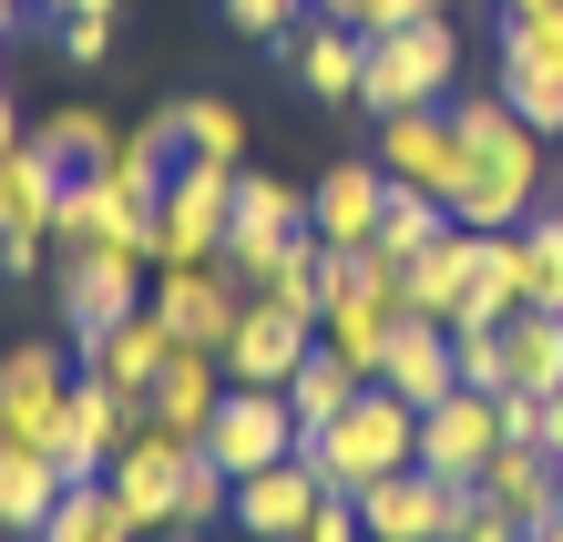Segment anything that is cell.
Segmentation results:
<instances>
[{"label":"cell","mask_w":563,"mask_h":542,"mask_svg":"<svg viewBox=\"0 0 563 542\" xmlns=\"http://www.w3.org/2000/svg\"><path fill=\"white\" fill-rule=\"evenodd\" d=\"M451 123H461L451 215H461V225H522V215L543 206V144H553V133H533L503 92H461Z\"/></svg>","instance_id":"1"},{"label":"cell","mask_w":563,"mask_h":542,"mask_svg":"<svg viewBox=\"0 0 563 542\" xmlns=\"http://www.w3.org/2000/svg\"><path fill=\"white\" fill-rule=\"evenodd\" d=\"M297 451H308V471H318L328 491H369L379 471H410V461H420V410H410L400 389H379V379H369L328 430L297 440Z\"/></svg>","instance_id":"2"},{"label":"cell","mask_w":563,"mask_h":542,"mask_svg":"<svg viewBox=\"0 0 563 542\" xmlns=\"http://www.w3.org/2000/svg\"><path fill=\"white\" fill-rule=\"evenodd\" d=\"M461 82V42L451 21H400V31H369V73H358V103L369 113H420Z\"/></svg>","instance_id":"3"},{"label":"cell","mask_w":563,"mask_h":542,"mask_svg":"<svg viewBox=\"0 0 563 542\" xmlns=\"http://www.w3.org/2000/svg\"><path fill=\"white\" fill-rule=\"evenodd\" d=\"M297 235H308V185L287 175H246L236 164V215H225V277H236L246 297L277 277V266L297 256Z\"/></svg>","instance_id":"4"},{"label":"cell","mask_w":563,"mask_h":542,"mask_svg":"<svg viewBox=\"0 0 563 542\" xmlns=\"http://www.w3.org/2000/svg\"><path fill=\"white\" fill-rule=\"evenodd\" d=\"M225 215H236V164H185V175L154 195V266L225 256Z\"/></svg>","instance_id":"5"},{"label":"cell","mask_w":563,"mask_h":542,"mask_svg":"<svg viewBox=\"0 0 563 542\" xmlns=\"http://www.w3.org/2000/svg\"><path fill=\"white\" fill-rule=\"evenodd\" d=\"M52 256H144L154 266V206H134L123 185H62L52 206Z\"/></svg>","instance_id":"6"},{"label":"cell","mask_w":563,"mask_h":542,"mask_svg":"<svg viewBox=\"0 0 563 542\" xmlns=\"http://www.w3.org/2000/svg\"><path fill=\"white\" fill-rule=\"evenodd\" d=\"M358 522H369V542H451L461 501H472V482H441V471H379L369 491H349Z\"/></svg>","instance_id":"7"},{"label":"cell","mask_w":563,"mask_h":542,"mask_svg":"<svg viewBox=\"0 0 563 542\" xmlns=\"http://www.w3.org/2000/svg\"><path fill=\"white\" fill-rule=\"evenodd\" d=\"M503 389H441L420 410V471H441V482H482V461L503 451Z\"/></svg>","instance_id":"8"},{"label":"cell","mask_w":563,"mask_h":542,"mask_svg":"<svg viewBox=\"0 0 563 542\" xmlns=\"http://www.w3.org/2000/svg\"><path fill=\"white\" fill-rule=\"evenodd\" d=\"M185 451H195V440H175V430L134 420V430H123V451L103 461V482H113V501H123V522H134L144 542L175 522V471H185Z\"/></svg>","instance_id":"9"},{"label":"cell","mask_w":563,"mask_h":542,"mask_svg":"<svg viewBox=\"0 0 563 542\" xmlns=\"http://www.w3.org/2000/svg\"><path fill=\"white\" fill-rule=\"evenodd\" d=\"M123 430H134V399H123L103 368H73V389H62V420H52V461H62V482L103 471V461L123 451Z\"/></svg>","instance_id":"10"},{"label":"cell","mask_w":563,"mask_h":542,"mask_svg":"<svg viewBox=\"0 0 563 542\" xmlns=\"http://www.w3.org/2000/svg\"><path fill=\"white\" fill-rule=\"evenodd\" d=\"M246 287L225 277V256H195V266H154V318L175 328V349H225Z\"/></svg>","instance_id":"11"},{"label":"cell","mask_w":563,"mask_h":542,"mask_svg":"<svg viewBox=\"0 0 563 542\" xmlns=\"http://www.w3.org/2000/svg\"><path fill=\"white\" fill-rule=\"evenodd\" d=\"M206 451L236 471H267V461H287L297 451V410H287V389H236L225 379V399H216V420H206Z\"/></svg>","instance_id":"12"},{"label":"cell","mask_w":563,"mask_h":542,"mask_svg":"<svg viewBox=\"0 0 563 542\" xmlns=\"http://www.w3.org/2000/svg\"><path fill=\"white\" fill-rule=\"evenodd\" d=\"M379 175L451 206V185H461V123H451L441 103H420V113H379Z\"/></svg>","instance_id":"13"},{"label":"cell","mask_w":563,"mask_h":542,"mask_svg":"<svg viewBox=\"0 0 563 542\" xmlns=\"http://www.w3.org/2000/svg\"><path fill=\"white\" fill-rule=\"evenodd\" d=\"M144 308V256H62V338L92 349Z\"/></svg>","instance_id":"14"},{"label":"cell","mask_w":563,"mask_h":542,"mask_svg":"<svg viewBox=\"0 0 563 542\" xmlns=\"http://www.w3.org/2000/svg\"><path fill=\"white\" fill-rule=\"evenodd\" d=\"M308 349H318V328H308V318H287L277 297H246L216 358H225V379H236V389H287V368L308 358Z\"/></svg>","instance_id":"15"},{"label":"cell","mask_w":563,"mask_h":542,"mask_svg":"<svg viewBox=\"0 0 563 542\" xmlns=\"http://www.w3.org/2000/svg\"><path fill=\"white\" fill-rule=\"evenodd\" d=\"M62 389H73L62 349H52V338H21V349L0 358V440H21V451H52Z\"/></svg>","instance_id":"16"},{"label":"cell","mask_w":563,"mask_h":542,"mask_svg":"<svg viewBox=\"0 0 563 542\" xmlns=\"http://www.w3.org/2000/svg\"><path fill=\"white\" fill-rule=\"evenodd\" d=\"M318 501H328V482L308 471V451H287V461H267V471H246V482H236V532L297 542V532L318 522Z\"/></svg>","instance_id":"17"},{"label":"cell","mask_w":563,"mask_h":542,"mask_svg":"<svg viewBox=\"0 0 563 542\" xmlns=\"http://www.w3.org/2000/svg\"><path fill=\"white\" fill-rule=\"evenodd\" d=\"M216 399H225V358L216 349H175L154 368V389L134 399V420H154V430H175V440H206V420H216Z\"/></svg>","instance_id":"18"},{"label":"cell","mask_w":563,"mask_h":542,"mask_svg":"<svg viewBox=\"0 0 563 542\" xmlns=\"http://www.w3.org/2000/svg\"><path fill=\"white\" fill-rule=\"evenodd\" d=\"M277 62L318 92V103H358V73H369V31H349V21H318V11H308V31H277Z\"/></svg>","instance_id":"19"},{"label":"cell","mask_w":563,"mask_h":542,"mask_svg":"<svg viewBox=\"0 0 563 542\" xmlns=\"http://www.w3.org/2000/svg\"><path fill=\"white\" fill-rule=\"evenodd\" d=\"M472 491L492 501V512H512L522 532H533V522L563 512V461L543 451V440H503V451L482 461V482H472Z\"/></svg>","instance_id":"20"},{"label":"cell","mask_w":563,"mask_h":542,"mask_svg":"<svg viewBox=\"0 0 563 542\" xmlns=\"http://www.w3.org/2000/svg\"><path fill=\"white\" fill-rule=\"evenodd\" d=\"M379 206H389L379 154L369 164H328V175L308 185V235H328V246H369V235H379Z\"/></svg>","instance_id":"21"},{"label":"cell","mask_w":563,"mask_h":542,"mask_svg":"<svg viewBox=\"0 0 563 542\" xmlns=\"http://www.w3.org/2000/svg\"><path fill=\"white\" fill-rule=\"evenodd\" d=\"M379 389H400L410 410H430L441 389H461V358H451V328L441 318H400L379 349Z\"/></svg>","instance_id":"22"},{"label":"cell","mask_w":563,"mask_h":542,"mask_svg":"<svg viewBox=\"0 0 563 542\" xmlns=\"http://www.w3.org/2000/svg\"><path fill=\"white\" fill-rule=\"evenodd\" d=\"M164 358H175V328H164V318H154V297H144V308H134V318H123L113 338H92V349H82V368H103V379H113L123 399H144Z\"/></svg>","instance_id":"23"},{"label":"cell","mask_w":563,"mask_h":542,"mask_svg":"<svg viewBox=\"0 0 563 542\" xmlns=\"http://www.w3.org/2000/svg\"><path fill=\"white\" fill-rule=\"evenodd\" d=\"M113 144H123V133H113L103 113H92V103H62L42 133H31V154H42L62 185H92V175H113Z\"/></svg>","instance_id":"24"},{"label":"cell","mask_w":563,"mask_h":542,"mask_svg":"<svg viewBox=\"0 0 563 542\" xmlns=\"http://www.w3.org/2000/svg\"><path fill=\"white\" fill-rule=\"evenodd\" d=\"M175 175H185V133H175V103H164V113H144V123L113 144V175H103V185H123L134 206H154Z\"/></svg>","instance_id":"25"},{"label":"cell","mask_w":563,"mask_h":542,"mask_svg":"<svg viewBox=\"0 0 563 542\" xmlns=\"http://www.w3.org/2000/svg\"><path fill=\"white\" fill-rule=\"evenodd\" d=\"M52 501H62V461L52 451H21V440H0V532H42L52 522Z\"/></svg>","instance_id":"26"},{"label":"cell","mask_w":563,"mask_h":542,"mask_svg":"<svg viewBox=\"0 0 563 542\" xmlns=\"http://www.w3.org/2000/svg\"><path fill=\"white\" fill-rule=\"evenodd\" d=\"M503 389H563V308L503 318Z\"/></svg>","instance_id":"27"},{"label":"cell","mask_w":563,"mask_h":542,"mask_svg":"<svg viewBox=\"0 0 563 542\" xmlns=\"http://www.w3.org/2000/svg\"><path fill=\"white\" fill-rule=\"evenodd\" d=\"M522 308V266H512V225H472V287H461V318L503 328ZM451 318V328H461Z\"/></svg>","instance_id":"28"},{"label":"cell","mask_w":563,"mask_h":542,"mask_svg":"<svg viewBox=\"0 0 563 542\" xmlns=\"http://www.w3.org/2000/svg\"><path fill=\"white\" fill-rule=\"evenodd\" d=\"M31 542H144V532L123 522V501H113V482H103V471H82V482H62L52 522L31 532Z\"/></svg>","instance_id":"29"},{"label":"cell","mask_w":563,"mask_h":542,"mask_svg":"<svg viewBox=\"0 0 563 542\" xmlns=\"http://www.w3.org/2000/svg\"><path fill=\"white\" fill-rule=\"evenodd\" d=\"M358 389H369V379H358V368H349L339 349H308V358L287 368V410H297V440H308V430H328V420H339Z\"/></svg>","instance_id":"30"},{"label":"cell","mask_w":563,"mask_h":542,"mask_svg":"<svg viewBox=\"0 0 563 542\" xmlns=\"http://www.w3.org/2000/svg\"><path fill=\"white\" fill-rule=\"evenodd\" d=\"M503 103L533 123V133H563V52H533V42H503Z\"/></svg>","instance_id":"31"},{"label":"cell","mask_w":563,"mask_h":542,"mask_svg":"<svg viewBox=\"0 0 563 542\" xmlns=\"http://www.w3.org/2000/svg\"><path fill=\"white\" fill-rule=\"evenodd\" d=\"M461 287H472V225H451L441 246H420L410 256V318H461Z\"/></svg>","instance_id":"32"},{"label":"cell","mask_w":563,"mask_h":542,"mask_svg":"<svg viewBox=\"0 0 563 542\" xmlns=\"http://www.w3.org/2000/svg\"><path fill=\"white\" fill-rule=\"evenodd\" d=\"M512 266H522V308H563V215L553 206L512 225Z\"/></svg>","instance_id":"33"},{"label":"cell","mask_w":563,"mask_h":542,"mask_svg":"<svg viewBox=\"0 0 563 542\" xmlns=\"http://www.w3.org/2000/svg\"><path fill=\"white\" fill-rule=\"evenodd\" d=\"M52 206H62V175H52V164L42 154H0V235H21V225H42L52 235Z\"/></svg>","instance_id":"34"},{"label":"cell","mask_w":563,"mask_h":542,"mask_svg":"<svg viewBox=\"0 0 563 542\" xmlns=\"http://www.w3.org/2000/svg\"><path fill=\"white\" fill-rule=\"evenodd\" d=\"M175 133H185V164H246V113L216 103V92L175 103Z\"/></svg>","instance_id":"35"},{"label":"cell","mask_w":563,"mask_h":542,"mask_svg":"<svg viewBox=\"0 0 563 542\" xmlns=\"http://www.w3.org/2000/svg\"><path fill=\"white\" fill-rule=\"evenodd\" d=\"M461 215L441 206V195H410V185H389V206H379V235L369 246H389V256H420V246H441Z\"/></svg>","instance_id":"36"},{"label":"cell","mask_w":563,"mask_h":542,"mask_svg":"<svg viewBox=\"0 0 563 542\" xmlns=\"http://www.w3.org/2000/svg\"><path fill=\"white\" fill-rule=\"evenodd\" d=\"M328 287H339V277H328V235H297V256H287L277 277L256 287V297H277L287 318H308V328H318V308H328Z\"/></svg>","instance_id":"37"},{"label":"cell","mask_w":563,"mask_h":542,"mask_svg":"<svg viewBox=\"0 0 563 542\" xmlns=\"http://www.w3.org/2000/svg\"><path fill=\"white\" fill-rule=\"evenodd\" d=\"M216 512H236V471H225L206 440H195V451H185V471H175V522H195V532H206Z\"/></svg>","instance_id":"38"},{"label":"cell","mask_w":563,"mask_h":542,"mask_svg":"<svg viewBox=\"0 0 563 542\" xmlns=\"http://www.w3.org/2000/svg\"><path fill=\"white\" fill-rule=\"evenodd\" d=\"M451 358H461V389H503V328L461 318L451 328Z\"/></svg>","instance_id":"39"},{"label":"cell","mask_w":563,"mask_h":542,"mask_svg":"<svg viewBox=\"0 0 563 542\" xmlns=\"http://www.w3.org/2000/svg\"><path fill=\"white\" fill-rule=\"evenodd\" d=\"M216 11L236 21L246 42H277V31H297V21H308V0H216Z\"/></svg>","instance_id":"40"},{"label":"cell","mask_w":563,"mask_h":542,"mask_svg":"<svg viewBox=\"0 0 563 542\" xmlns=\"http://www.w3.org/2000/svg\"><path fill=\"white\" fill-rule=\"evenodd\" d=\"M451 542H533V532H522L512 512H492V501L472 491V501H461V522H451Z\"/></svg>","instance_id":"41"},{"label":"cell","mask_w":563,"mask_h":542,"mask_svg":"<svg viewBox=\"0 0 563 542\" xmlns=\"http://www.w3.org/2000/svg\"><path fill=\"white\" fill-rule=\"evenodd\" d=\"M103 52H113V21H92V11H62V62H82V73H92Z\"/></svg>","instance_id":"42"},{"label":"cell","mask_w":563,"mask_h":542,"mask_svg":"<svg viewBox=\"0 0 563 542\" xmlns=\"http://www.w3.org/2000/svg\"><path fill=\"white\" fill-rule=\"evenodd\" d=\"M297 542H369V522H358V501H349V491H328V501H318V522L297 532Z\"/></svg>","instance_id":"43"},{"label":"cell","mask_w":563,"mask_h":542,"mask_svg":"<svg viewBox=\"0 0 563 542\" xmlns=\"http://www.w3.org/2000/svg\"><path fill=\"white\" fill-rule=\"evenodd\" d=\"M503 42H533V52H563V0H543V11H512Z\"/></svg>","instance_id":"44"},{"label":"cell","mask_w":563,"mask_h":542,"mask_svg":"<svg viewBox=\"0 0 563 542\" xmlns=\"http://www.w3.org/2000/svg\"><path fill=\"white\" fill-rule=\"evenodd\" d=\"M42 266H52V235H42V225L0 235V277H42Z\"/></svg>","instance_id":"45"},{"label":"cell","mask_w":563,"mask_h":542,"mask_svg":"<svg viewBox=\"0 0 563 542\" xmlns=\"http://www.w3.org/2000/svg\"><path fill=\"white\" fill-rule=\"evenodd\" d=\"M31 144V123H21V103H11V92H0V154H21Z\"/></svg>","instance_id":"46"},{"label":"cell","mask_w":563,"mask_h":542,"mask_svg":"<svg viewBox=\"0 0 563 542\" xmlns=\"http://www.w3.org/2000/svg\"><path fill=\"white\" fill-rule=\"evenodd\" d=\"M543 451L563 461V389H543Z\"/></svg>","instance_id":"47"},{"label":"cell","mask_w":563,"mask_h":542,"mask_svg":"<svg viewBox=\"0 0 563 542\" xmlns=\"http://www.w3.org/2000/svg\"><path fill=\"white\" fill-rule=\"evenodd\" d=\"M308 11H318V21H349V31H358V21H369V0H308Z\"/></svg>","instance_id":"48"},{"label":"cell","mask_w":563,"mask_h":542,"mask_svg":"<svg viewBox=\"0 0 563 542\" xmlns=\"http://www.w3.org/2000/svg\"><path fill=\"white\" fill-rule=\"evenodd\" d=\"M62 11H92V21H113V11H123V0H62Z\"/></svg>","instance_id":"49"},{"label":"cell","mask_w":563,"mask_h":542,"mask_svg":"<svg viewBox=\"0 0 563 542\" xmlns=\"http://www.w3.org/2000/svg\"><path fill=\"white\" fill-rule=\"evenodd\" d=\"M11 31H21V0H0V42H11Z\"/></svg>","instance_id":"50"},{"label":"cell","mask_w":563,"mask_h":542,"mask_svg":"<svg viewBox=\"0 0 563 542\" xmlns=\"http://www.w3.org/2000/svg\"><path fill=\"white\" fill-rule=\"evenodd\" d=\"M154 542H195V522H164V532H154Z\"/></svg>","instance_id":"51"},{"label":"cell","mask_w":563,"mask_h":542,"mask_svg":"<svg viewBox=\"0 0 563 542\" xmlns=\"http://www.w3.org/2000/svg\"><path fill=\"white\" fill-rule=\"evenodd\" d=\"M533 542H563V512H553V522H533Z\"/></svg>","instance_id":"52"},{"label":"cell","mask_w":563,"mask_h":542,"mask_svg":"<svg viewBox=\"0 0 563 542\" xmlns=\"http://www.w3.org/2000/svg\"><path fill=\"white\" fill-rule=\"evenodd\" d=\"M512 11H543V0H503V21H512Z\"/></svg>","instance_id":"53"},{"label":"cell","mask_w":563,"mask_h":542,"mask_svg":"<svg viewBox=\"0 0 563 542\" xmlns=\"http://www.w3.org/2000/svg\"><path fill=\"white\" fill-rule=\"evenodd\" d=\"M52 11H62V0H52Z\"/></svg>","instance_id":"54"}]
</instances>
